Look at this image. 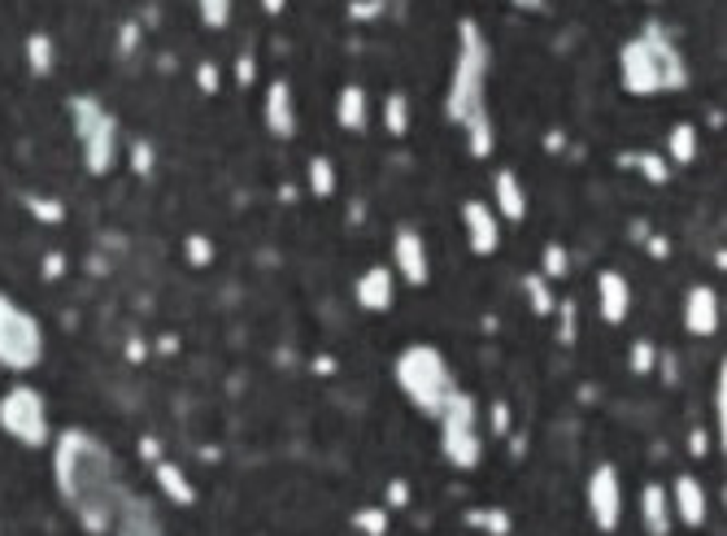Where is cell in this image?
Returning a JSON list of instances; mask_svg holds the SVG:
<instances>
[{"mask_svg":"<svg viewBox=\"0 0 727 536\" xmlns=\"http://www.w3.org/2000/svg\"><path fill=\"white\" fill-rule=\"evenodd\" d=\"M52 480L88 536H109L118 519V502L127 484L118 480V458L97 431L61 428L52 431Z\"/></svg>","mask_w":727,"mask_h":536,"instance_id":"1","label":"cell"},{"mask_svg":"<svg viewBox=\"0 0 727 536\" xmlns=\"http://www.w3.org/2000/svg\"><path fill=\"white\" fill-rule=\"evenodd\" d=\"M488 70H492V44L475 18L458 22V53L449 70V92H445V118L462 131L470 158H492L497 149V127L488 109Z\"/></svg>","mask_w":727,"mask_h":536,"instance_id":"2","label":"cell"},{"mask_svg":"<svg viewBox=\"0 0 727 536\" xmlns=\"http://www.w3.org/2000/svg\"><path fill=\"white\" fill-rule=\"evenodd\" d=\"M619 83L627 97H663V92H684L688 88V61L671 40V31L663 22H645L631 40L619 49Z\"/></svg>","mask_w":727,"mask_h":536,"instance_id":"3","label":"cell"},{"mask_svg":"<svg viewBox=\"0 0 727 536\" xmlns=\"http://www.w3.org/2000/svg\"><path fill=\"white\" fill-rule=\"evenodd\" d=\"M392 379L410 397V406L418 415H427V419H440V410L458 393L454 367L445 363V354L436 345H406L397 354V363H392Z\"/></svg>","mask_w":727,"mask_h":536,"instance_id":"4","label":"cell"},{"mask_svg":"<svg viewBox=\"0 0 727 536\" xmlns=\"http://www.w3.org/2000/svg\"><path fill=\"white\" fill-rule=\"evenodd\" d=\"M66 109H70V127H74V140H79V153H83L88 175L104 179L118 166V153H122L118 118L97 97H70Z\"/></svg>","mask_w":727,"mask_h":536,"instance_id":"5","label":"cell"},{"mask_svg":"<svg viewBox=\"0 0 727 536\" xmlns=\"http://www.w3.org/2000/svg\"><path fill=\"white\" fill-rule=\"evenodd\" d=\"M440 454L454 472H475L484 463V436H479V401L475 393L458 388L449 406L440 410Z\"/></svg>","mask_w":727,"mask_h":536,"instance_id":"6","label":"cell"},{"mask_svg":"<svg viewBox=\"0 0 727 536\" xmlns=\"http://www.w3.org/2000/svg\"><path fill=\"white\" fill-rule=\"evenodd\" d=\"M40 363H44V327L27 306L0 292V367L13 376H31Z\"/></svg>","mask_w":727,"mask_h":536,"instance_id":"7","label":"cell"},{"mask_svg":"<svg viewBox=\"0 0 727 536\" xmlns=\"http://www.w3.org/2000/svg\"><path fill=\"white\" fill-rule=\"evenodd\" d=\"M0 431L13 445H22V449H44V445H52L49 401H44V393L36 384L18 379V384L4 388V397H0Z\"/></svg>","mask_w":727,"mask_h":536,"instance_id":"8","label":"cell"},{"mask_svg":"<svg viewBox=\"0 0 727 536\" xmlns=\"http://www.w3.org/2000/svg\"><path fill=\"white\" fill-rule=\"evenodd\" d=\"M588 515L597 533H619L624 524V480L615 463H597L588 476Z\"/></svg>","mask_w":727,"mask_h":536,"instance_id":"9","label":"cell"},{"mask_svg":"<svg viewBox=\"0 0 727 536\" xmlns=\"http://www.w3.org/2000/svg\"><path fill=\"white\" fill-rule=\"evenodd\" d=\"M392 275L406 279L410 288H422V284L431 279V254H427V240H422V231L410 227V222H401V227L392 231Z\"/></svg>","mask_w":727,"mask_h":536,"instance_id":"10","label":"cell"},{"mask_svg":"<svg viewBox=\"0 0 727 536\" xmlns=\"http://www.w3.org/2000/svg\"><path fill=\"white\" fill-rule=\"evenodd\" d=\"M462 231H467V245L475 258H492L501 249V218L479 197L462 201Z\"/></svg>","mask_w":727,"mask_h":536,"instance_id":"11","label":"cell"},{"mask_svg":"<svg viewBox=\"0 0 727 536\" xmlns=\"http://www.w3.org/2000/svg\"><path fill=\"white\" fill-rule=\"evenodd\" d=\"M719 319H724V301H719V288L710 284H693L684 292V331L697 336V340H710L719 331Z\"/></svg>","mask_w":727,"mask_h":536,"instance_id":"12","label":"cell"},{"mask_svg":"<svg viewBox=\"0 0 727 536\" xmlns=\"http://www.w3.org/2000/svg\"><path fill=\"white\" fill-rule=\"evenodd\" d=\"M261 118H266V131H270L275 140H292V136H297V92H292L288 79H270V83H266Z\"/></svg>","mask_w":727,"mask_h":536,"instance_id":"13","label":"cell"},{"mask_svg":"<svg viewBox=\"0 0 727 536\" xmlns=\"http://www.w3.org/2000/svg\"><path fill=\"white\" fill-rule=\"evenodd\" d=\"M113 536H166V524L157 515V506L145 493H122L118 502V519H113Z\"/></svg>","mask_w":727,"mask_h":536,"instance_id":"14","label":"cell"},{"mask_svg":"<svg viewBox=\"0 0 727 536\" xmlns=\"http://www.w3.org/2000/svg\"><path fill=\"white\" fill-rule=\"evenodd\" d=\"M353 301L366 315H388L397 306V275L392 267H366L353 284Z\"/></svg>","mask_w":727,"mask_h":536,"instance_id":"15","label":"cell"},{"mask_svg":"<svg viewBox=\"0 0 727 536\" xmlns=\"http://www.w3.org/2000/svg\"><path fill=\"white\" fill-rule=\"evenodd\" d=\"M597 310L606 327H624L631 315V284L624 270H601L597 275Z\"/></svg>","mask_w":727,"mask_h":536,"instance_id":"16","label":"cell"},{"mask_svg":"<svg viewBox=\"0 0 727 536\" xmlns=\"http://www.w3.org/2000/svg\"><path fill=\"white\" fill-rule=\"evenodd\" d=\"M671 515H676L684 528H701L706 524V515H710V497H706V484L697 480V476H676L671 484Z\"/></svg>","mask_w":727,"mask_h":536,"instance_id":"17","label":"cell"},{"mask_svg":"<svg viewBox=\"0 0 727 536\" xmlns=\"http://www.w3.org/2000/svg\"><path fill=\"white\" fill-rule=\"evenodd\" d=\"M501 222H522L527 218V188H522V179L510 170V166H501V170H492V201H488Z\"/></svg>","mask_w":727,"mask_h":536,"instance_id":"18","label":"cell"},{"mask_svg":"<svg viewBox=\"0 0 727 536\" xmlns=\"http://www.w3.org/2000/svg\"><path fill=\"white\" fill-rule=\"evenodd\" d=\"M671 493L658 480H649L640 488V528L645 536H671Z\"/></svg>","mask_w":727,"mask_h":536,"instance_id":"19","label":"cell"},{"mask_svg":"<svg viewBox=\"0 0 727 536\" xmlns=\"http://www.w3.org/2000/svg\"><path fill=\"white\" fill-rule=\"evenodd\" d=\"M336 122L349 136H362L366 127H370V97H366L362 83H345L340 88V97H336Z\"/></svg>","mask_w":727,"mask_h":536,"instance_id":"20","label":"cell"},{"mask_svg":"<svg viewBox=\"0 0 727 536\" xmlns=\"http://www.w3.org/2000/svg\"><path fill=\"white\" fill-rule=\"evenodd\" d=\"M153 484L161 488V497H170L175 506H197V484L183 476V467H179V463L157 458V463H153Z\"/></svg>","mask_w":727,"mask_h":536,"instance_id":"21","label":"cell"},{"mask_svg":"<svg viewBox=\"0 0 727 536\" xmlns=\"http://www.w3.org/2000/svg\"><path fill=\"white\" fill-rule=\"evenodd\" d=\"M619 166H627V170H636L645 183H654V188H663V183H671V161L663 158V153H654V149H627V153H619Z\"/></svg>","mask_w":727,"mask_h":536,"instance_id":"22","label":"cell"},{"mask_svg":"<svg viewBox=\"0 0 727 536\" xmlns=\"http://www.w3.org/2000/svg\"><path fill=\"white\" fill-rule=\"evenodd\" d=\"M701 153V131L693 127V122H676L671 131H667V153L663 158L671 161V166H693Z\"/></svg>","mask_w":727,"mask_h":536,"instance_id":"23","label":"cell"},{"mask_svg":"<svg viewBox=\"0 0 727 536\" xmlns=\"http://www.w3.org/2000/svg\"><path fill=\"white\" fill-rule=\"evenodd\" d=\"M410 122H415L410 97H406V92H388V97H384V131H388L392 140H406V136H410Z\"/></svg>","mask_w":727,"mask_h":536,"instance_id":"24","label":"cell"},{"mask_svg":"<svg viewBox=\"0 0 727 536\" xmlns=\"http://www.w3.org/2000/svg\"><path fill=\"white\" fill-rule=\"evenodd\" d=\"M522 292H527L531 315H540V319H549V315H554L558 297H554V284H549L540 270H527V275H522Z\"/></svg>","mask_w":727,"mask_h":536,"instance_id":"25","label":"cell"},{"mask_svg":"<svg viewBox=\"0 0 727 536\" xmlns=\"http://www.w3.org/2000/svg\"><path fill=\"white\" fill-rule=\"evenodd\" d=\"M467 524L470 528H479V533H488V536L515 533V519H510V510H501V506H470Z\"/></svg>","mask_w":727,"mask_h":536,"instance_id":"26","label":"cell"},{"mask_svg":"<svg viewBox=\"0 0 727 536\" xmlns=\"http://www.w3.org/2000/svg\"><path fill=\"white\" fill-rule=\"evenodd\" d=\"M306 179H310V192L318 197V201H331L336 197V188H340V179H336V161L331 158H310V166H306Z\"/></svg>","mask_w":727,"mask_h":536,"instance_id":"27","label":"cell"},{"mask_svg":"<svg viewBox=\"0 0 727 536\" xmlns=\"http://www.w3.org/2000/svg\"><path fill=\"white\" fill-rule=\"evenodd\" d=\"M52 61H57L52 36H44V31H31V36H27V70H31L36 79H44V75H52Z\"/></svg>","mask_w":727,"mask_h":536,"instance_id":"28","label":"cell"},{"mask_svg":"<svg viewBox=\"0 0 727 536\" xmlns=\"http://www.w3.org/2000/svg\"><path fill=\"white\" fill-rule=\"evenodd\" d=\"M540 275H545L549 284L571 275V254H567L562 240H549V245H545V254H540Z\"/></svg>","mask_w":727,"mask_h":536,"instance_id":"29","label":"cell"},{"mask_svg":"<svg viewBox=\"0 0 727 536\" xmlns=\"http://www.w3.org/2000/svg\"><path fill=\"white\" fill-rule=\"evenodd\" d=\"M353 528L362 536H388V528H392V510H388V506H362V510H353Z\"/></svg>","mask_w":727,"mask_h":536,"instance_id":"30","label":"cell"},{"mask_svg":"<svg viewBox=\"0 0 727 536\" xmlns=\"http://www.w3.org/2000/svg\"><path fill=\"white\" fill-rule=\"evenodd\" d=\"M654 367H658V345H654V340H645V336H640V340H631V349H627V371H631V376H654Z\"/></svg>","mask_w":727,"mask_h":536,"instance_id":"31","label":"cell"},{"mask_svg":"<svg viewBox=\"0 0 727 536\" xmlns=\"http://www.w3.org/2000/svg\"><path fill=\"white\" fill-rule=\"evenodd\" d=\"M127 166H131L136 179H149V175L157 170V149L145 140V136H136V140L127 145Z\"/></svg>","mask_w":727,"mask_h":536,"instance_id":"32","label":"cell"},{"mask_svg":"<svg viewBox=\"0 0 727 536\" xmlns=\"http://www.w3.org/2000/svg\"><path fill=\"white\" fill-rule=\"evenodd\" d=\"M140 44H145V27H140L136 18H127V22L118 27V36H113V57H118V61H131V57L140 53Z\"/></svg>","mask_w":727,"mask_h":536,"instance_id":"33","label":"cell"},{"mask_svg":"<svg viewBox=\"0 0 727 536\" xmlns=\"http://www.w3.org/2000/svg\"><path fill=\"white\" fill-rule=\"evenodd\" d=\"M197 13L209 31H227L231 27V13H236V0H197Z\"/></svg>","mask_w":727,"mask_h":536,"instance_id":"34","label":"cell"},{"mask_svg":"<svg viewBox=\"0 0 727 536\" xmlns=\"http://www.w3.org/2000/svg\"><path fill=\"white\" fill-rule=\"evenodd\" d=\"M554 319H558V340L571 349L575 340H579V301H571V297L558 301V306H554Z\"/></svg>","mask_w":727,"mask_h":536,"instance_id":"35","label":"cell"},{"mask_svg":"<svg viewBox=\"0 0 727 536\" xmlns=\"http://www.w3.org/2000/svg\"><path fill=\"white\" fill-rule=\"evenodd\" d=\"M183 254H188V262L197 270L213 267V258H218V249H213V240H209L206 231H192V236H183Z\"/></svg>","mask_w":727,"mask_h":536,"instance_id":"36","label":"cell"},{"mask_svg":"<svg viewBox=\"0 0 727 536\" xmlns=\"http://www.w3.org/2000/svg\"><path fill=\"white\" fill-rule=\"evenodd\" d=\"M710 410H715V440H724V436H727V379H724V367H719V376H715Z\"/></svg>","mask_w":727,"mask_h":536,"instance_id":"37","label":"cell"},{"mask_svg":"<svg viewBox=\"0 0 727 536\" xmlns=\"http://www.w3.org/2000/svg\"><path fill=\"white\" fill-rule=\"evenodd\" d=\"M27 210H31V218H40V222H49V227L66 222V206H61L57 197H27Z\"/></svg>","mask_w":727,"mask_h":536,"instance_id":"38","label":"cell"},{"mask_svg":"<svg viewBox=\"0 0 727 536\" xmlns=\"http://www.w3.org/2000/svg\"><path fill=\"white\" fill-rule=\"evenodd\" d=\"M197 88H201V97H218V88H222V70H218L213 57H201V61H197Z\"/></svg>","mask_w":727,"mask_h":536,"instance_id":"39","label":"cell"},{"mask_svg":"<svg viewBox=\"0 0 727 536\" xmlns=\"http://www.w3.org/2000/svg\"><path fill=\"white\" fill-rule=\"evenodd\" d=\"M488 431H492L497 440H506V436L515 431V415H510V401H492V406H488Z\"/></svg>","mask_w":727,"mask_h":536,"instance_id":"40","label":"cell"},{"mask_svg":"<svg viewBox=\"0 0 727 536\" xmlns=\"http://www.w3.org/2000/svg\"><path fill=\"white\" fill-rule=\"evenodd\" d=\"M410 497H415V493H410V480H388V488H384V506H388V510H406Z\"/></svg>","mask_w":727,"mask_h":536,"instance_id":"41","label":"cell"},{"mask_svg":"<svg viewBox=\"0 0 727 536\" xmlns=\"http://www.w3.org/2000/svg\"><path fill=\"white\" fill-rule=\"evenodd\" d=\"M384 9H388V0H349V9H345V13H349L353 22H375Z\"/></svg>","mask_w":727,"mask_h":536,"instance_id":"42","label":"cell"},{"mask_svg":"<svg viewBox=\"0 0 727 536\" xmlns=\"http://www.w3.org/2000/svg\"><path fill=\"white\" fill-rule=\"evenodd\" d=\"M236 83H240V88H253V83H258V57L253 53L236 57Z\"/></svg>","mask_w":727,"mask_h":536,"instance_id":"43","label":"cell"},{"mask_svg":"<svg viewBox=\"0 0 727 536\" xmlns=\"http://www.w3.org/2000/svg\"><path fill=\"white\" fill-rule=\"evenodd\" d=\"M710 445H715V436H710L706 428L688 431V458H706V454H710Z\"/></svg>","mask_w":727,"mask_h":536,"instance_id":"44","label":"cell"},{"mask_svg":"<svg viewBox=\"0 0 727 536\" xmlns=\"http://www.w3.org/2000/svg\"><path fill=\"white\" fill-rule=\"evenodd\" d=\"M640 245H645V249H649V258H658V262H667V258H671V240H667V236H658V231H649Z\"/></svg>","mask_w":727,"mask_h":536,"instance_id":"45","label":"cell"},{"mask_svg":"<svg viewBox=\"0 0 727 536\" xmlns=\"http://www.w3.org/2000/svg\"><path fill=\"white\" fill-rule=\"evenodd\" d=\"M40 275H44L49 284H57V279L66 275V254H57V249H52V254H44V262H40Z\"/></svg>","mask_w":727,"mask_h":536,"instance_id":"46","label":"cell"},{"mask_svg":"<svg viewBox=\"0 0 727 536\" xmlns=\"http://www.w3.org/2000/svg\"><path fill=\"white\" fill-rule=\"evenodd\" d=\"M654 371H663V384H679V358L676 354H663V349H658V367H654Z\"/></svg>","mask_w":727,"mask_h":536,"instance_id":"47","label":"cell"},{"mask_svg":"<svg viewBox=\"0 0 727 536\" xmlns=\"http://www.w3.org/2000/svg\"><path fill=\"white\" fill-rule=\"evenodd\" d=\"M140 458H145L149 467H153L157 458H166V454H161V440H157V436H140Z\"/></svg>","mask_w":727,"mask_h":536,"instance_id":"48","label":"cell"},{"mask_svg":"<svg viewBox=\"0 0 727 536\" xmlns=\"http://www.w3.org/2000/svg\"><path fill=\"white\" fill-rule=\"evenodd\" d=\"M127 358H131V363H145V358H149V345H145L140 336H131V340H127Z\"/></svg>","mask_w":727,"mask_h":536,"instance_id":"49","label":"cell"},{"mask_svg":"<svg viewBox=\"0 0 727 536\" xmlns=\"http://www.w3.org/2000/svg\"><path fill=\"white\" fill-rule=\"evenodd\" d=\"M545 149H549V153H562V149H567V136H562V131H549V136H545Z\"/></svg>","mask_w":727,"mask_h":536,"instance_id":"50","label":"cell"},{"mask_svg":"<svg viewBox=\"0 0 727 536\" xmlns=\"http://www.w3.org/2000/svg\"><path fill=\"white\" fill-rule=\"evenodd\" d=\"M157 354H179V336H157Z\"/></svg>","mask_w":727,"mask_h":536,"instance_id":"51","label":"cell"},{"mask_svg":"<svg viewBox=\"0 0 727 536\" xmlns=\"http://www.w3.org/2000/svg\"><path fill=\"white\" fill-rule=\"evenodd\" d=\"M515 9H527V13H545L549 9V0H510Z\"/></svg>","mask_w":727,"mask_h":536,"instance_id":"52","label":"cell"},{"mask_svg":"<svg viewBox=\"0 0 727 536\" xmlns=\"http://www.w3.org/2000/svg\"><path fill=\"white\" fill-rule=\"evenodd\" d=\"M313 371H318V376H336V358H327V354L313 358Z\"/></svg>","mask_w":727,"mask_h":536,"instance_id":"53","label":"cell"},{"mask_svg":"<svg viewBox=\"0 0 727 536\" xmlns=\"http://www.w3.org/2000/svg\"><path fill=\"white\" fill-rule=\"evenodd\" d=\"M645 236H649V222H645V218H636V222H631V240H645Z\"/></svg>","mask_w":727,"mask_h":536,"instance_id":"54","label":"cell"},{"mask_svg":"<svg viewBox=\"0 0 727 536\" xmlns=\"http://www.w3.org/2000/svg\"><path fill=\"white\" fill-rule=\"evenodd\" d=\"M261 9H266V13H283V9H288V0H261Z\"/></svg>","mask_w":727,"mask_h":536,"instance_id":"55","label":"cell"}]
</instances>
